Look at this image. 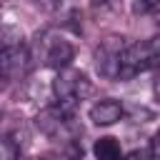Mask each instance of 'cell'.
I'll list each match as a JSON object with an SVG mask.
<instances>
[{
    "mask_svg": "<svg viewBox=\"0 0 160 160\" xmlns=\"http://www.w3.org/2000/svg\"><path fill=\"white\" fill-rule=\"evenodd\" d=\"M160 68V35L130 42L120 60V78L118 80H132L140 72Z\"/></svg>",
    "mask_w": 160,
    "mask_h": 160,
    "instance_id": "6da1fadb",
    "label": "cell"
},
{
    "mask_svg": "<svg viewBox=\"0 0 160 160\" xmlns=\"http://www.w3.org/2000/svg\"><path fill=\"white\" fill-rule=\"evenodd\" d=\"M75 110H70V108H65V105H60V102H55L52 108H45L38 118H35V125H38V130L45 135V138H50V140H62V142H72V140H78V130H75Z\"/></svg>",
    "mask_w": 160,
    "mask_h": 160,
    "instance_id": "7a4b0ae2",
    "label": "cell"
},
{
    "mask_svg": "<svg viewBox=\"0 0 160 160\" xmlns=\"http://www.w3.org/2000/svg\"><path fill=\"white\" fill-rule=\"evenodd\" d=\"M90 92H92V85H90V80H88L85 72H80L75 68L58 70V75L52 80V95H55V100L60 105L75 110V105L80 100H85Z\"/></svg>",
    "mask_w": 160,
    "mask_h": 160,
    "instance_id": "3957f363",
    "label": "cell"
},
{
    "mask_svg": "<svg viewBox=\"0 0 160 160\" xmlns=\"http://www.w3.org/2000/svg\"><path fill=\"white\" fill-rule=\"evenodd\" d=\"M35 55L42 60V65L62 70V68H70V60L75 58V48L70 45V40L55 32H42L35 40Z\"/></svg>",
    "mask_w": 160,
    "mask_h": 160,
    "instance_id": "277c9868",
    "label": "cell"
},
{
    "mask_svg": "<svg viewBox=\"0 0 160 160\" xmlns=\"http://www.w3.org/2000/svg\"><path fill=\"white\" fill-rule=\"evenodd\" d=\"M125 48H128V42L120 35H108L95 48V68L105 80H118L120 78V60H122Z\"/></svg>",
    "mask_w": 160,
    "mask_h": 160,
    "instance_id": "5b68a950",
    "label": "cell"
},
{
    "mask_svg": "<svg viewBox=\"0 0 160 160\" xmlns=\"http://www.w3.org/2000/svg\"><path fill=\"white\" fill-rule=\"evenodd\" d=\"M32 52L25 45H15V48H2L0 55V68H2V78L5 80H20L28 68H30Z\"/></svg>",
    "mask_w": 160,
    "mask_h": 160,
    "instance_id": "8992f818",
    "label": "cell"
},
{
    "mask_svg": "<svg viewBox=\"0 0 160 160\" xmlns=\"http://www.w3.org/2000/svg\"><path fill=\"white\" fill-rule=\"evenodd\" d=\"M125 115V108L120 100L115 98H105V100H98L92 108H90V120L95 125H115L118 120H122Z\"/></svg>",
    "mask_w": 160,
    "mask_h": 160,
    "instance_id": "52a82bcc",
    "label": "cell"
},
{
    "mask_svg": "<svg viewBox=\"0 0 160 160\" xmlns=\"http://www.w3.org/2000/svg\"><path fill=\"white\" fill-rule=\"evenodd\" d=\"M92 155H95V160H125L120 142L115 138H98L92 145Z\"/></svg>",
    "mask_w": 160,
    "mask_h": 160,
    "instance_id": "ba28073f",
    "label": "cell"
},
{
    "mask_svg": "<svg viewBox=\"0 0 160 160\" xmlns=\"http://www.w3.org/2000/svg\"><path fill=\"white\" fill-rule=\"evenodd\" d=\"M0 160H22L20 155V142L10 135L2 138V148H0Z\"/></svg>",
    "mask_w": 160,
    "mask_h": 160,
    "instance_id": "9c48e42d",
    "label": "cell"
},
{
    "mask_svg": "<svg viewBox=\"0 0 160 160\" xmlns=\"http://www.w3.org/2000/svg\"><path fill=\"white\" fill-rule=\"evenodd\" d=\"M15 45H22V32L15 25H5L2 28V48H15Z\"/></svg>",
    "mask_w": 160,
    "mask_h": 160,
    "instance_id": "30bf717a",
    "label": "cell"
},
{
    "mask_svg": "<svg viewBox=\"0 0 160 160\" xmlns=\"http://www.w3.org/2000/svg\"><path fill=\"white\" fill-rule=\"evenodd\" d=\"M125 160H158V158H155L152 148H140V150L128 152V155H125Z\"/></svg>",
    "mask_w": 160,
    "mask_h": 160,
    "instance_id": "8fae6325",
    "label": "cell"
},
{
    "mask_svg": "<svg viewBox=\"0 0 160 160\" xmlns=\"http://www.w3.org/2000/svg\"><path fill=\"white\" fill-rule=\"evenodd\" d=\"M148 15H150V18H152V22L160 28V2H155V5H152V10H150Z\"/></svg>",
    "mask_w": 160,
    "mask_h": 160,
    "instance_id": "7c38bea8",
    "label": "cell"
},
{
    "mask_svg": "<svg viewBox=\"0 0 160 160\" xmlns=\"http://www.w3.org/2000/svg\"><path fill=\"white\" fill-rule=\"evenodd\" d=\"M150 148H152V152H155V158L160 160V130L155 132V138H152V142H150Z\"/></svg>",
    "mask_w": 160,
    "mask_h": 160,
    "instance_id": "4fadbf2b",
    "label": "cell"
},
{
    "mask_svg": "<svg viewBox=\"0 0 160 160\" xmlns=\"http://www.w3.org/2000/svg\"><path fill=\"white\" fill-rule=\"evenodd\" d=\"M92 2V8H112L118 0H90Z\"/></svg>",
    "mask_w": 160,
    "mask_h": 160,
    "instance_id": "5bb4252c",
    "label": "cell"
},
{
    "mask_svg": "<svg viewBox=\"0 0 160 160\" xmlns=\"http://www.w3.org/2000/svg\"><path fill=\"white\" fill-rule=\"evenodd\" d=\"M155 98H158V102H160V80L155 82Z\"/></svg>",
    "mask_w": 160,
    "mask_h": 160,
    "instance_id": "9a60e30c",
    "label": "cell"
},
{
    "mask_svg": "<svg viewBox=\"0 0 160 160\" xmlns=\"http://www.w3.org/2000/svg\"><path fill=\"white\" fill-rule=\"evenodd\" d=\"M40 160H62V158H40Z\"/></svg>",
    "mask_w": 160,
    "mask_h": 160,
    "instance_id": "2e32d148",
    "label": "cell"
},
{
    "mask_svg": "<svg viewBox=\"0 0 160 160\" xmlns=\"http://www.w3.org/2000/svg\"><path fill=\"white\" fill-rule=\"evenodd\" d=\"M155 2H160V0H155Z\"/></svg>",
    "mask_w": 160,
    "mask_h": 160,
    "instance_id": "e0dca14e",
    "label": "cell"
}]
</instances>
